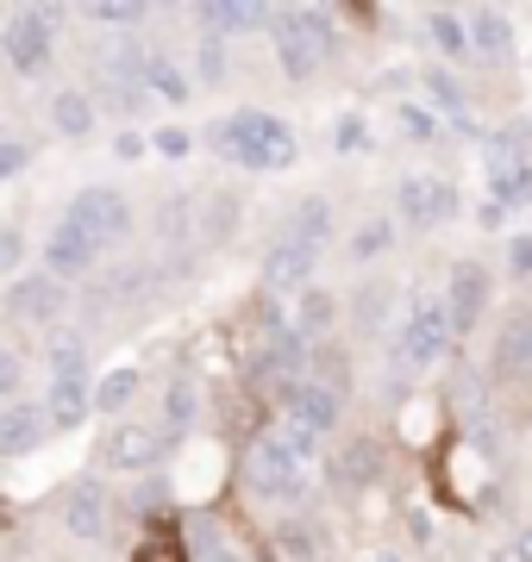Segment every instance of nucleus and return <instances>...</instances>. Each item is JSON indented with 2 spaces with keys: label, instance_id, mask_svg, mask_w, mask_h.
<instances>
[{
  "label": "nucleus",
  "instance_id": "nucleus-1",
  "mask_svg": "<svg viewBox=\"0 0 532 562\" xmlns=\"http://www.w3.org/2000/svg\"><path fill=\"white\" fill-rule=\"evenodd\" d=\"M313 450H320V438L313 431H301V425H276V431H264V438L251 443V494H264V501H301L308 494V462Z\"/></svg>",
  "mask_w": 532,
  "mask_h": 562
},
{
  "label": "nucleus",
  "instance_id": "nucleus-2",
  "mask_svg": "<svg viewBox=\"0 0 532 562\" xmlns=\"http://www.w3.org/2000/svg\"><path fill=\"white\" fill-rule=\"evenodd\" d=\"M213 144L239 169H288L295 162V132L276 113H257V106H245V113H232V120L213 125Z\"/></svg>",
  "mask_w": 532,
  "mask_h": 562
},
{
  "label": "nucleus",
  "instance_id": "nucleus-3",
  "mask_svg": "<svg viewBox=\"0 0 532 562\" xmlns=\"http://www.w3.org/2000/svg\"><path fill=\"white\" fill-rule=\"evenodd\" d=\"M326 57H332V20L320 7H288V13H276V63H282V76L308 81L326 69Z\"/></svg>",
  "mask_w": 532,
  "mask_h": 562
},
{
  "label": "nucleus",
  "instance_id": "nucleus-4",
  "mask_svg": "<svg viewBox=\"0 0 532 562\" xmlns=\"http://www.w3.org/2000/svg\"><path fill=\"white\" fill-rule=\"evenodd\" d=\"M451 344H457V325H451V306L439 294H420L408 306V319L395 331V362L401 369H432V362L451 357Z\"/></svg>",
  "mask_w": 532,
  "mask_h": 562
},
{
  "label": "nucleus",
  "instance_id": "nucleus-5",
  "mask_svg": "<svg viewBox=\"0 0 532 562\" xmlns=\"http://www.w3.org/2000/svg\"><path fill=\"white\" fill-rule=\"evenodd\" d=\"M69 225H82L95 244H120L125 232H132V206H125V194H113V188H82V194L69 201Z\"/></svg>",
  "mask_w": 532,
  "mask_h": 562
},
{
  "label": "nucleus",
  "instance_id": "nucleus-6",
  "mask_svg": "<svg viewBox=\"0 0 532 562\" xmlns=\"http://www.w3.org/2000/svg\"><path fill=\"white\" fill-rule=\"evenodd\" d=\"M489 375L501 387H532V313H508V325L495 331Z\"/></svg>",
  "mask_w": 532,
  "mask_h": 562
},
{
  "label": "nucleus",
  "instance_id": "nucleus-7",
  "mask_svg": "<svg viewBox=\"0 0 532 562\" xmlns=\"http://www.w3.org/2000/svg\"><path fill=\"white\" fill-rule=\"evenodd\" d=\"M313 262H320V244L282 232V238L269 244V257H264V288L269 294H295V288H308Z\"/></svg>",
  "mask_w": 532,
  "mask_h": 562
},
{
  "label": "nucleus",
  "instance_id": "nucleus-8",
  "mask_svg": "<svg viewBox=\"0 0 532 562\" xmlns=\"http://www.w3.org/2000/svg\"><path fill=\"white\" fill-rule=\"evenodd\" d=\"M451 213H457V188L439 176H408L401 181V220L413 225V232H432V225H445Z\"/></svg>",
  "mask_w": 532,
  "mask_h": 562
},
{
  "label": "nucleus",
  "instance_id": "nucleus-9",
  "mask_svg": "<svg viewBox=\"0 0 532 562\" xmlns=\"http://www.w3.org/2000/svg\"><path fill=\"white\" fill-rule=\"evenodd\" d=\"M489 269H483V262H457V269H451V294H445V306H451V325H457V338H464V331H476V319H483V313H489Z\"/></svg>",
  "mask_w": 532,
  "mask_h": 562
},
{
  "label": "nucleus",
  "instance_id": "nucleus-10",
  "mask_svg": "<svg viewBox=\"0 0 532 562\" xmlns=\"http://www.w3.org/2000/svg\"><path fill=\"white\" fill-rule=\"evenodd\" d=\"M0 44H7V63H13L20 76H38L44 63H51V20H44V13H13Z\"/></svg>",
  "mask_w": 532,
  "mask_h": 562
},
{
  "label": "nucleus",
  "instance_id": "nucleus-11",
  "mask_svg": "<svg viewBox=\"0 0 532 562\" xmlns=\"http://www.w3.org/2000/svg\"><path fill=\"white\" fill-rule=\"evenodd\" d=\"M63 531L82 543H101L107 538V494L95 482H76L63 494Z\"/></svg>",
  "mask_w": 532,
  "mask_h": 562
},
{
  "label": "nucleus",
  "instance_id": "nucleus-12",
  "mask_svg": "<svg viewBox=\"0 0 532 562\" xmlns=\"http://www.w3.org/2000/svg\"><path fill=\"white\" fill-rule=\"evenodd\" d=\"M376 475H383V443H376V438L339 443V457H332V482L345 487V494H364V487H376Z\"/></svg>",
  "mask_w": 532,
  "mask_h": 562
},
{
  "label": "nucleus",
  "instance_id": "nucleus-13",
  "mask_svg": "<svg viewBox=\"0 0 532 562\" xmlns=\"http://www.w3.org/2000/svg\"><path fill=\"white\" fill-rule=\"evenodd\" d=\"M44 438H51V413H44V406L20 401V406L0 413V457H25V450H38Z\"/></svg>",
  "mask_w": 532,
  "mask_h": 562
},
{
  "label": "nucleus",
  "instance_id": "nucleus-14",
  "mask_svg": "<svg viewBox=\"0 0 532 562\" xmlns=\"http://www.w3.org/2000/svg\"><path fill=\"white\" fill-rule=\"evenodd\" d=\"M288 425H301V431H313V438H326L332 425H339V394H332L326 382H301L295 394H288Z\"/></svg>",
  "mask_w": 532,
  "mask_h": 562
},
{
  "label": "nucleus",
  "instance_id": "nucleus-15",
  "mask_svg": "<svg viewBox=\"0 0 532 562\" xmlns=\"http://www.w3.org/2000/svg\"><path fill=\"white\" fill-rule=\"evenodd\" d=\"M7 306H13L20 319L44 325V319H57L63 306H69V294H63V281H57V276H25V281H13Z\"/></svg>",
  "mask_w": 532,
  "mask_h": 562
},
{
  "label": "nucleus",
  "instance_id": "nucleus-16",
  "mask_svg": "<svg viewBox=\"0 0 532 562\" xmlns=\"http://www.w3.org/2000/svg\"><path fill=\"white\" fill-rule=\"evenodd\" d=\"M44 257H51V276H88V269H95V257H101V244L88 238L82 225L63 220L57 232H51V244H44Z\"/></svg>",
  "mask_w": 532,
  "mask_h": 562
},
{
  "label": "nucleus",
  "instance_id": "nucleus-17",
  "mask_svg": "<svg viewBox=\"0 0 532 562\" xmlns=\"http://www.w3.org/2000/svg\"><path fill=\"white\" fill-rule=\"evenodd\" d=\"M107 469H151V462L164 457V438L151 431V425H120L113 438H107Z\"/></svg>",
  "mask_w": 532,
  "mask_h": 562
},
{
  "label": "nucleus",
  "instance_id": "nucleus-18",
  "mask_svg": "<svg viewBox=\"0 0 532 562\" xmlns=\"http://www.w3.org/2000/svg\"><path fill=\"white\" fill-rule=\"evenodd\" d=\"M201 25L213 32V44L232 38V32H257V25H276L269 7H251V0H207L201 7Z\"/></svg>",
  "mask_w": 532,
  "mask_h": 562
},
{
  "label": "nucleus",
  "instance_id": "nucleus-19",
  "mask_svg": "<svg viewBox=\"0 0 532 562\" xmlns=\"http://www.w3.org/2000/svg\"><path fill=\"white\" fill-rule=\"evenodd\" d=\"M470 50L483 63H508L513 57V25L501 7H470Z\"/></svg>",
  "mask_w": 532,
  "mask_h": 562
},
{
  "label": "nucleus",
  "instance_id": "nucleus-20",
  "mask_svg": "<svg viewBox=\"0 0 532 562\" xmlns=\"http://www.w3.org/2000/svg\"><path fill=\"white\" fill-rule=\"evenodd\" d=\"M451 394H457L451 406H457L464 431L476 438V450H495V406H489V394L476 387V375H457V387H451Z\"/></svg>",
  "mask_w": 532,
  "mask_h": 562
},
{
  "label": "nucleus",
  "instance_id": "nucleus-21",
  "mask_svg": "<svg viewBox=\"0 0 532 562\" xmlns=\"http://www.w3.org/2000/svg\"><path fill=\"white\" fill-rule=\"evenodd\" d=\"M51 431H76V425L95 413V387H88V375L82 382H51Z\"/></svg>",
  "mask_w": 532,
  "mask_h": 562
},
{
  "label": "nucleus",
  "instance_id": "nucleus-22",
  "mask_svg": "<svg viewBox=\"0 0 532 562\" xmlns=\"http://www.w3.org/2000/svg\"><path fill=\"white\" fill-rule=\"evenodd\" d=\"M426 38H432V50L439 57H476L470 50V13H451V7H432L426 13Z\"/></svg>",
  "mask_w": 532,
  "mask_h": 562
},
{
  "label": "nucleus",
  "instance_id": "nucleus-23",
  "mask_svg": "<svg viewBox=\"0 0 532 562\" xmlns=\"http://www.w3.org/2000/svg\"><path fill=\"white\" fill-rule=\"evenodd\" d=\"M483 157H489V181H508L520 169H532V144H527V132H495Z\"/></svg>",
  "mask_w": 532,
  "mask_h": 562
},
{
  "label": "nucleus",
  "instance_id": "nucleus-24",
  "mask_svg": "<svg viewBox=\"0 0 532 562\" xmlns=\"http://www.w3.org/2000/svg\"><path fill=\"white\" fill-rule=\"evenodd\" d=\"M51 120H57L63 138H88L95 132V101H88L82 88H63L57 101H51Z\"/></svg>",
  "mask_w": 532,
  "mask_h": 562
},
{
  "label": "nucleus",
  "instance_id": "nucleus-25",
  "mask_svg": "<svg viewBox=\"0 0 532 562\" xmlns=\"http://www.w3.org/2000/svg\"><path fill=\"white\" fill-rule=\"evenodd\" d=\"M282 232H295V238H313V244H326V232H332V206L313 194V201H301L295 213H288V225Z\"/></svg>",
  "mask_w": 532,
  "mask_h": 562
},
{
  "label": "nucleus",
  "instance_id": "nucleus-26",
  "mask_svg": "<svg viewBox=\"0 0 532 562\" xmlns=\"http://www.w3.org/2000/svg\"><path fill=\"white\" fill-rule=\"evenodd\" d=\"M132 394H138V369H113V375L95 387V406H101V413H125Z\"/></svg>",
  "mask_w": 532,
  "mask_h": 562
},
{
  "label": "nucleus",
  "instance_id": "nucleus-27",
  "mask_svg": "<svg viewBox=\"0 0 532 562\" xmlns=\"http://www.w3.org/2000/svg\"><path fill=\"white\" fill-rule=\"evenodd\" d=\"M82 369H88L82 338H51V375L57 382H82Z\"/></svg>",
  "mask_w": 532,
  "mask_h": 562
},
{
  "label": "nucleus",
  "instance_id": "nucleus-28",
  "mask_svg": "<svg viewBox=\"0 0 532 562\" xmlns=\"http://www.w3.org/2000/svg\"><path fill=\"white\" fill-rule=\"evenodd\" d=\"M144 81H151V94H157V101H188L182 69H176V63H164V57H151V63H144Z\"/></svg>",
  "mask_w": 532,
  "mask_h": 562
},
{
  "label": "nucleus",
  "instance_id": "nucleus-29",
  "mask_svg": "<svg viewBox=\"0 0 532 562\" xmlns=\"http://www.w3.org/2000/svg\"><path fill=\"white\" fill-rule=\"evenodd\" d=\"M389 244H395V225H389V220H369L364 232L351 238V257H357V262H369V257H383Z\"/></svg>",
  "mask_w": 532,
  "mask_h": 562
},
{
  "label": "nucleus",
  "instance_id": "nucleus-30",
  "mask_svg": "<svg viewBox=\"0 0 532 562\" xmlns=\"http://www.w3.org/2000/svg\"><path fill=\"white\" fill-rule=\"evenodd\" d=\"M164 413H169V425H176V431H188V425H195V413H201V394H195L188 382H176L164 394Z\"/></svg>",
  "mask_w": 532,
  "mask_h": 562
},
{
  "label": "nucleus",
  "instance_id": "nucleus-31",
  "mask_svg": "<svg viewBox=\"0 0 532 562\" xmlns=\"http://www.w3.org/2000/svg\"><path fill=\"white\" fill-rule=\"evenodd\" d=\"M495 206H532V169H520V176L495 181Z\"/></svg>",
  "mask_w": 532,
  "mask_h": 562
},
{
  "label": "nucleus",
  "instance_id": "nucleus-32",
  "mask_svg": "<svg viewBox=\"0 0 532 562\" xmlns=\"http://www.w3.org/2000/svg\"><path fill=\"white\" fill-rule=\"evenodd\" d=\"M88 20H101V25H125V32H132V25L144 20V7H125V0H101V7H88Z\"/></svg>",
  "mask_w": 532,
  "mask_h": 562
},
{
  "label": "nucleus",
  "instance_id": "nucleus-33",
  "mask_svg": "<svg viewBox=\"0 0 532 562\" xmlns=\"http://www.w3.org/2000/svg\"><path fill=\"white\" fill-rule=\"evenodd\" d=\"M426 88H432V101H439V106H445V113H451V120L464 125V94H457V81H451V76H439V69H432V76H426Z\"/></svg>",
  "mask_w": 532,
  "mask_h": 562
},
{
  "label": "nucleus",
  "instance_id": "nucleus-34",
  "mask_svg": "<svg viewBox=\"0 0 532 562\" xmlns=\"http://www.w3.org/2000/svg\"><path fill=\"white\" fill-rule=\"evenodd\" d=\"M332 325V301L326 294H308V301H301V338H308V331H326Z\"/></svg>",
  "mask_w": 532,
  "mask_h": 562
},
{
  "label": "nucleus",
  "instance_id": "nucleus-35",
  "mask_svg": "<svg viewBox=\"0 0 532 562\" xmlns=\"http://www.w3.org/2000/svg\"><path fill=\"white\" fill-rule=\"evenodd\" d=\"M25 262V238L13 232V225H0V276H13Z\"/></svg>",
  "mask_w": 532,
  "mask_h": 562
},
{
  "label": "nucleus",
  "instance_id": "nucleus-36",
  "mask_svg": "<svg viewBox=\"0 0 532 562\" xmlns=\"http://www.w3.org/2000/svg\"><path fill=\"white\" fill-rule=\"evenodd\" d=\"M144 281H151L144 269H120V276L107 281V288H113V301H138V294H144Z\"/></svg>",
  "mask_w": 532,
  "mask_h": 562
},
{
  "label": "nucleus",
  "instance_id": "nucleus-37",
  "mask_svg": "<svg viewBox=\"0 0 532 562\" xmlns=\"http://www.w3.org/2000/svg\"><path fill=\"white\" fill-rule=\"evenodd\" d=\"M25 157H32V144H20V138H0V176H13V169H25Z\"/></svg>",
  "mask_w": 532,
  "mask_h": 562
},
{
  "label": "nucleus",
  "instance_id": "nucleus-38",
  "mask_svg": "<svg viewBox=\"0 0 532 562\" xmlns=\"http://www.w3.org/2000/svg\"><path fill=\"white\" fill-rule=\"evenodd\" d=\"M151 144H157L164 157H188V132H182V125H164V132H157Z\"/></svg>",
  "mask_w": 532,
  "mask_h": 562
},
{
  "label": "nucleus",
  "instance_id": "nucleus-39",
  "mask_svg": "<svg viewBox=\"0 0 532 562\" xmlns=\"http://www.w3.org/2000/svg\"><path fill=\"white\" fill-rule=\"evenodd\" d=\"M364 120H339V150H364Z\"/></svg>",
  "mask_w": 532,
  "mask_h": 562
},
{
  "label": "nucleus",
  "instance_id": "nucleus-40",
  "mask_svg": "<svg viewBox=\"0 0 532 562\" xmlns=\"http://www.w3.org/2000/svg\"><path fill=\"white\" fill-rule=\"evenodd\" d=\"M13 387H20V357L0 350V394H13Z\"/></svg>",
  "mask_w": 532,
  "mask_h": 562
},
{
  "label": "nucleus",
  "instance_id": "nucleus-41",
  "mask_svg": "<svg viewBox=\"0 0 532 562\" xmlns=\"http://www.w3.org/2000/svg\"><path fill=\"white\" fill-rule=\"evenodd\" d=\"M401 125H408L413 138H432V120L420 113V106H401Z\"/></svg>",
  "mask_w": 532,
  "mask_h": 562
},
{
  "label": "nucleus",
  "instance_id": "nucleus-42",
  "mask_svg": "<svg viewBox=\"0 0 532 562\" xmlns=\"http://www.w3.org/2000/svg\"><path fill=\"white\" fill-rule=\"evenodd\" d=\"M113 150H120V157L132 162V157H138V150H144V138H138V132H120V144H113Z\"/></svg>",
  "mask_w": 532,
  "mask_h": 562
},
{
  "label": "nucleus",
  "instance_id": "nucleus-43",
  "mask_svg": "<svg viewBox=\"0 0 532 562\" xmlns=\"http://www.w3.org/2000/svg\"><path fill=\"white\" fill-rule=\"evenodd\" d=\"M513 262H520V269H532V238H520V250H513Z\"/></svg>",
  "mask_w": 532,
  "mask_h": 562
},
{
  "label": "nucleus",
  "instance_id": "nucleus-44",
  "mask_svg": "<svg viewBox=\"0 0 532 562\" xmlns=\"http://www.w3.org/2000/svg\"><path fill=\"white\" fill-rule=\"evenodd\" d=\"M376 562H395V557H376Z\"/></svg>",
  "mask_w": 532,
  "mask_h": 562
}]
</instances>
